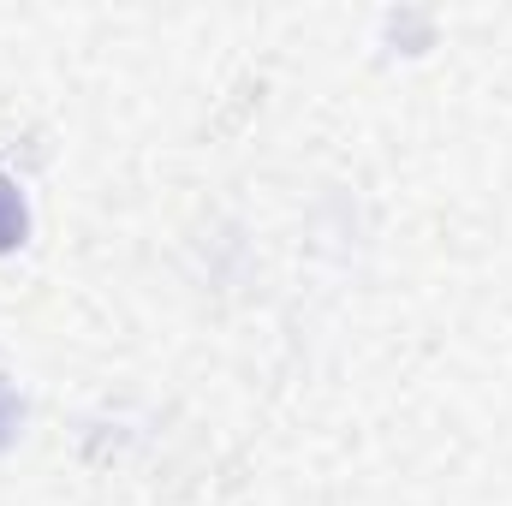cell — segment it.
Segmentation results:
<instances>
[{
	"label": "cell",
	"mask_w": 512,
	"mask_h": 506,
	"mask_svg": "<svg viewBox=\"0 0 512 506\" xmlns=\"http://www.w3.org/2000/svg\"><path fill=\"white\" fill-rule=\"evenodd\" d=\"M24 233V209H18V197H6V185H0V245H12Z\"/></svg>",
	"instance_id": "cell-1"
}]
</instances>
